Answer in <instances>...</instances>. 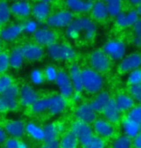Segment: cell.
<instances>
[{
  "mask_svg": "<svg viewBox=\"0 0 141 148\" xmlns=\"http://www.w3.org/2000/svg\"><path fill=\"white\" fill-rule=\"evenodd\" d=\"M89 66L100 73L107 72L111 67V60L103 49H97L90 54L88 58Z\"/></svg>",
  "mask_w": 141,
  "mask_h": 148,
  "instance_id": "cell-4",
  "label": "cell"
},
{
  "mask_svg": "<svg viewBox=\"0 0 141 148\" xmlns=\"http://www.w3.org/2000/svg\"><path fill=\"white\" fill-rule=\"evenodd\" d=\"M133 27L134 36H141V18L137 20Z\"/></svg>",
  "mask_w": 141,
  "mask_h": 148,
  "instance_id": "cell-50",
  "label": "cell"
},
{
  "mask_svg": "<svg viewBox=\"0 0 141 148\" xmlns=\"http://www.w3.org/2000/svg\"><path fill=\"white\" fill-rule=\"evenodd\" d=\"M58 71L59 70L56 69L55 66L49 64V66H46V69H44V78L49 82H55L57 79V76H58Z\"/></svg>",
  "mask_w": 141,
  "mask_h": 148,
  "instance_id": "cell-40",
  "label": "cell"
},
{
  "mask_svg": "<svg viewBox=\"0 0 141 148\" xmlns=\"http://www.w3.org/2000/svg\"><path fill=\"white\" fill-rule=\"evenodd\" d=\"M122 130L124 135L131 138H134L141 132V124L126 117L122 121Z\"/></svg>",
  "mask_w": 141,
  "mask_h": 148,
  "instance_id": "cell-28",
  "label": "cell"
},
{
  "mask_svg": "<svg viewBox=\"0 0 141 148\" xmlns=\"http://www.w3.org/2000/svg\"><path fill=\"white\" fill-rule=\"evenodd\" d=\"M82 82L83 90L91 95H95L101 91L104 86V79L101 73L91 67L82 69Z\"/></svg>",
  "mask_w": 141,
  "mask_h": 148,
  "instance_id": "cell-2",
  "label": "cell"
},
{
  "mask_svg": "<svg viewBox=\"0 0 141 148\" xmlns=\"http://www.w3.org/2000/svg\"><path fill=\"white\" fill-rule=\"evenodd\" d=\"M16 1H26V0H16Z\"/></svg>",
  "mask_w": 141,
  "mask_h": 148,
  "instance_id": "cell-61",
  "label": "cell"
},
{
  "mask_svg": "<svg viewBox=\"0 0 141 148\" xmlns=\"http://www.w3.org/2000/svg\"><path fill=\"white\" fill-rule=\"evenodd\" d=\"M47 56L54 61H71L76 57V51L71 44L65 42H56L47 47Z\"/></svg>",
  "mask_w": 141,
  "mask_h": 148,
  "instance_id": "cell-3",
  "label": "cell"
},
{
  "mask_svg": "<svg viewBox=\"0 0 141 148\" xmlns=\"http://www.w3.org/2000/svg\"><path fill=\"white\" fill-rule=\"evenodd\" d=\"M81 93L82 92H79V91H74V94L72 95L71 99H72V101L74 103V104L78 105L81 102H83L82 101V95H81Z\"/></svg>",
  "mask_w": 141,
  "mask_h": 148,
  "instance_id": "cell-49",
  "label": "cell"
},
{
  "mask_svg": "<svg viewBox=\"0 0 141 148\" xmlns=\"http://www.w3.org/2000/svg\"><path fill=\"white\" fill-rule=\"evenodd\" d=\"M70 130L76 136L79 140L80 146L84 144L94 136V130L91 124L86 123L84 121L74 119L70 126Z\"/></svg>",
  "mask_w": 141,
  "mask_h": 148,
  "instance_id": "cell-6",
  "label": "cell"
},
{
  "mask_svg": "<svg viewBox=\"0 0 141 148\" xmlns=\"http://www.w3.org/2000/svg\"><path fill=\"white\" fill-rule=\"evenodd\" d=\"M44 141L56 140H58L59 136L61 135L59 133L57 122H47L44 125Z\"/></svg>",
  "mask_w": 141,
  "mask_h": 148,
  "instance_id": "cell-33",
  "label": "cell"
},
{
  "mask_svg": "<svg viewBox=\"0 0 141 148\" xmlns=\"http://www.w3.org/2000/svg\"><path fill=\"white\" fill-rule=\"evenodd\" d=\"M97 33L96 23L89 17H77L66 28V35L74 40H81L90 41L95 38Z\"/></svg>",
  "mask_w": 141,
  "mask_h": 148,
  "instance_id": "cell-1",
  "label": "cell"
},
{
  "mask_svg": "<svg viewBox=\"0 0 141 148\" xmlns=\"http://www.w3.org/2000/svg\"><path fill=\"white\" fill-rule=\"evenodd\" d=\"M33 38L35 43H38L41 46H49L57 41V35L53 30L49 27L39 28L33 34Z\"/></svg>",
  "mask_w": 141,
  "mask_h": 148,
  "instance_id": "cell-13",
  "label": "cell"
},
{
  "mask_svg": "<svg viewBox=\"0 0 141 148\" xmlns=\"http://www.w3.org/2000/svg\"><path fill=\"white\" fill-rule=\"evenodd\" d=\"M74 114L76 119L84 121V122L91 124V125L98 118V112L92 108L90 102H81L77 105Z\"/></svg>",
  "mask_w": 141,
  "mask_h": 148,
  "instance_id": "cell-11",
  "label": "cell"
},
{
  "mask_svg": "<svg viewBox=\"0 0 141 148\" xmlns=\"http://www.w3.org/2000/svg\"><path fill=\"white\" fill-rule=\"evenodd\" d=\"M39 98H40V95H39L38 91L32 86L24 84L22 87H19V102L20 107L29 109Z\"/></svg>",
  "mask_w": 141,
  "mask_h": 148,
  "instance_id": "cell-12",
  "label": "cell"
},
{
  "mask_svg": "<svg viewBox=\"0 0 141 148\" xmlns=\"http://www.w3.org/2000/svg\"><path fill=\"white\" fill-rule=\"evenodd\" d=\"M136 12L138 13V14L141 16V2L137 5V9H136Z\"/></svg>",
  "mask_w": 141,
  "mask_h": 148,
  "instance_id": "cell-57",
  "label": "cell"
},
{
  "mask_svg": "<svg viewBox=\"0 0 141 148\" xmlns=\"http://www.w3.org/2000/svg\"><path fill=\"white\" fill-rule=\"evenodd\" d=\"M59 143L60 148H78L80 145L78 138L71 130H68L61 135Z\"/></svg>",
  "mask_w": 141,
  "mask_h": 148,
  "instance_id": "cell-29",
  "label": "cell"
},
{
  "mask_svg": "<svg viewBox=\"0 0 141 148\" xmlns=\"http://www.w3.org/2000/svg\"><path fill=\"white\" fill-rule=\"evenodd\" d=\"M127 118L141 124V104L134 106L127 112Z\"/></svg>",
  "mask_w": 141,
  "mask_h": 148,
  "instance_id": "cell-41",
  "label": "cell"
},
{
  "mask_svg": "<svg viewBox=\"0 0 141 148\" xmlns=\"http://www.w3.org/2000/svg\"><path fill=\"white\" fill-rule=\"evenodd\" d=\"M66 5L71 12L82 14L91 11L94 2L86 1V0H66Z\"/></svg>",
  "mask_w": 141,
  "mask_h": 148,
  "instance_id": "cell-24",
  "label": "cell"
},
{
  "mask_svg": "<svg viewBox=\"0 0 141 148\" xmlns=\"http://www.w3.org/2000/svg\"><path fill=\"white\" fill-rule=\"evenodd\" d=\"M39 148H60L59 140H50V141H44V143L41 144Z\"/></svg>",
  "mask_w": 141,
  "mask_h": 148,
  "instance_id": "cell-47",
  "label": "cell"
},
{
  "mask_svg": "<svg viewBox=\"0 0 141 148\" xmlns=\"http://www.w3.org/2000/svg\"><path fill=\"white\" fill-rule=\"evenodd\" d=\"M19 148H30V145L28 144V143H26L25 140H20L19 144Z\"/></svg>",
  "mask_w": 141,
  "mask_h": 148,
  "instance_id": "cell-55",
  "label": "cell"
},
{
  "mask_svg": "<svg viewBox=\"0 0 141 148\" xmlns=\"http://www.w3.org/2000/svg\"><path fill=\"white\" fill-rule=\"evenodd\" d=\"M13 84L15 83L11 75L7 73L0 74V95L4 93Z\"/></svg>",
  "mask_w": 141,
  "mask_h": 148,
  "instance_id": "cell-39",
  "label": "cell"
},
{
  "mask_svg": "<svg viewBox=\"0 0 141 148\" xmlns=\"http://www.w3.org/2000/svg\"><path fill=\"white\" fill-rule=\"evenodd\" d=\"M23 24V31L27 34H34L36 31L39 29V23L37 20L35 19H27Z\"/></svg>",
  "mask_w": 141,
  "mask_h": 148,
  "instance_id": "cell-44",
  "label": "cell"
},
{
  "mask_svg": "<svg viewBox=\"0 0 141 148\" xmlns=\"http://www.w3.org/2000/svg\"><path fill=\"white\" fill-rule=\"evenodd\" d=\"M81 148H106V140L100 136L94 135L89 140L82 144Z\"/></svg>",
  "mask_w": 141,
  "mask_h": 148,
  "instance_id": "cell-35",
  "label": "cell"
},
{
  "mask_svg": "<svg viewBox=\"0 0 141 148\" xmlns=\"http://www.w3.org/2000/svg\"><path fill=\"white\" fill-rule=\"evenodd\" d=\"M94 134L97 136H100L101 138L104 140H109L115 136L116 130L114 127V124L104 119L103 117H98L95 120V122L92 124Z\"/></svg>",
  "mask_w": 141,
  "mask_h": 148,
  "instance_id": "cell-9",
  "label": "cell"
},
{
  "mask_svg": "<svg viewBox=\"0 0 141 148\" xmlns=\"http://www.w3.org/2000/svg\"><path fill=\"white\" fill-rule=\"evenodd\" d=\"M3 125H4V128L6 132H7L8 136L11 138H19V140H22L26 135V122H24L22 119H10L5 121Z\"/></svg>",
  "mask_w": 141,
  "mask_h": 148,
  "instance_id": "cell-15",
  "label": "cell"
},
{
  "mask_svg": "<svg viewBox=\"0 0 141 148\" xmlns=\"http://www.w3.org/2000/svg\"><path fill=\"white\" fill-rule=\"evenodd\" d=\"M74 20L73 12L70 10H63L50 14L47 20V25L51 28H67Z\"/></svg>",
  "mask_w": 141,
  "mask_h": 148,
  "instance_id": "cell-7",
  "label": "cell"
},
{
  "mask_svg": "<svg viewBox=\"0 0 141 148\" xmlns=\"http://www.w3.org/2000/svg\"><path fill=\"white\" fill-rule=\"evenodd\" d=\"M1 38H0V52H2V50H1Z\"/></svg>",
  "mask_w": 141,
  "mask_h": 148,
  "instance_id": "cell-59",
  "label": "cell"
},
{
  "mask_svg": "<svg viewBox=\"0 0 141 148\" xmlns=\"http://www.w3.org/2000/svg\"><path fill=\"white\" fill-rule=\"evenodd\" d=\"M30 81L34 86H41L43 85L44 81H46V78H44V71L39 69H33L31 72H30Z\"/></svg>",
  "mask_w": 141,
  "mask_h": 148,
  "instance_id": "cell-38",
  "label": "cell"
},
{
  "mask_svg": "<svg viewBox=\"0 0 141 148\" xmlns=\"http://www.w3.org/2000/svg\"><path fill=\"white\" fill-rule=\"evenodd\" d=\"M11 6H9L6 1H0V26L8 23L11 18Z\"/></svg>",
  "mask_w": 141,
  "mask_h": 148,
  "instance_id": "cell-36",
  "label": "cell"
},
{
  "mask_svg": "<svg viewBox=\"0 0 141 148\" xmlns=\"http://www.w3.org/2000/svg\"><path fill=\"white\" fill-rule=\"evenodd\" d=\"M39 1H42V2H47V3H49L51 2L52 0H39Z\"/></svg>",
  "mask_w": 141,
  "mask_h": 148,
  "instance_id": "cell-58",
  "label": "cell"
},
{
  "mask_svg": "<svg viewBox=\"0 0 141 148\" xmlns=\"http://www.w3.org/2000/svg\"><path fill=\"white\" fill-rule=\"evenodd\" d=\"M34 19L39 23L47 22L50 16V6L49 3L39 1L32 7V13Z\"/></svg>",
  "mask_w": 141,
  "mask_h": 148,
  "instance_id": "cell-20",
  "label": "cell"
},
{
  "mask_svg": "<svg viewBox=\"0 0 141 148\" xmlns=\"http://www.w3.org/2000/svg\"><path fill=\"white\" fill-rule=\"evenodd\" d=\"M86 1H90V2H94L95 0H86Z\"/></svg>",
  "mask_w": 141,
  "mask_h": 148,
  "instance_id": "cell-60",
  "label": "cell"
},
{
  "mask_svg": "<svg viewBox=\"0 0 141 148\" xmlns=\"http://www.w3.org/2000/svg\"><path fill=\"white\" fill-rule=\"evenodd\" d=\"M23 24H12L0 30V38L4 41H14L23 33Z\"/></svg>",
  "mask_w": 141,
  "mask_h": 148,
  "instance_id": "cell-19",
  "label": "cell"
},
{
  "mask_svg": "<svg viewBox=\"0 0 141 148\" xmlns=\"http://www.w3.org/2000/svg\"><path fill=\"white\" fill-rule=\"evenodd\" d=\"M57 127H58V130H59V133L60 134H64V133L66 132L65 131V128H66V126H65V124L63 123V122H57Z\"/></svg>",
  "mask_w": 141,
  "mask_h": 148,
  "instance_id": "cell-54",
  "label": "cell"
},
{
  "mask_svg": "<svg viewBox=\"0 0 141 148\" xmlns=\"http://www.w3.org/2000/svg\"><path fill=\"white\" fill-rule=\"evenodd\" d=\"M128 2H130L131 5H135V6H137V5H138L139 3L141 2V0H128Z\"/></svg>",
  "mask_w": 141,
  "mask_h": 148,
  "instance_id": "cell-56",
  "label": "cell"
},
{
  "mask_svg": "<svg viewBox=\"0 0 141 148\" xmlns=\"http://www.w3.org/2000/svg\"><path fill=\"white\" fill-rule=\"evenodd\" d=\"M10 57V66L13 69H22L24 62L26 61L23 54L22 46H17L12 50L9 54Z\"/></svg>",
  "mask_w": 141,
  "mask_h": 148,
  "instance_id": "cell-27",
  "label": "cell"
},
{
  "mask_svg": "<svg viewBox=\"0 0 141 148\" xmlns=\"http://www.w3.org/2000/svg\"><path fill=\"white\" fill-rule=\"evenodd\" d=\"M26 135L35 141H44V125L38 124L34 121H28L25 125Z\"/></svg>",
  "mask_w": 141,
  "mask_h": 148,
  "instance_id": "cell-22",
  "label": "cell"
},
{
  "mask_svg": "<svg viewBox=\"0 0 141 148\" xmlns=\"http://www.w3.org/2000/svg\"><path fill=\"white\" fill-rule=\"evenodd\" d=\"M115 104L117 108L119 109V111L121 112H128L131 109H133L134 106V99L131 96V94L127 93H120L118 94L115 98H114Z\"/></svg>",
  "mask_w": 141,
  "mask_h": 148,
  "instance_id": "cell-26",
  "label": "cell"
},
{
  "mask_svg": "<svg viewBox=\"0 0 141 148\" xmlns=\"http://www.w3.org/2000/svg\"><path fill=\"white\" fill-rule=\"evenodd\" d=\"M69 75L71 81L73 83L74 91H83V82H82V69H80L78 64H74L69 69Z\"/></svg>",
  "mask_w": 141,
  "mask_h": 148,
  "instance_id": "cell-23",
  "label": "cell"
},
{
  "mask_svg": "<svg viewBox=\"0 0 141 148\" xmlns=\"http://www.w3.org/2000/svg\"><path fill=\"white\" fill-rule=\"evenodd\" d=\"M139 19V14L136 10H131L128 12H121L116 16V24L120 28H128L133 26Z\"/></svg>",
  "mask_w": 141,
  "mask_h": 148,
  "instance_id": "cell-18",
  "label": "cell"
},
{
  "mask_svg": "<svg viewBox=\"0 0 141 148\" xmlns=\"http://www.w3.org/2000/svg\"><path fill=\"white\" fill-rule=\"evenodd\" d=\"M101 114H103L104 119L111 122L114 125L121 121L122 112L117 108L115 101H114V98L110 99V101L108 102V104L106 106V108L103 109V111L101 112Z\"/></svg>",
  "mask_w": 141,
  "mask_h": 148,
  "instance_id": "cell-21",
  "label": "cell"
},
{
  "mask_svg": "<svg viewBox=\"0 0 141 148\" xmlns=\"http://www.w3.org/2000/svg\"><path fill=\"white\" fill-rule=\"evenodd\" d=\"M110 99H111L110 94L106 90H101L99 93L95 94V97L90 101V105L97 112H101L106 106L108 104Z\"/></svg>",
  "mask_w": 141,
  "mask_h": 148,
  "instance_id": "cell-25",
  "label": "cell"
},
{
  "mask_svg": "<svg viewBox=\"0 0 141 148\" xmlns=\"http://www.w3.org/2000/svg\"><path fill=\"white\" fill-rule=\"evenodd\" d=\"M103 51L111 61H121L126 56L127 46L124 41L120 40H110L104 43Z\"/></svg>",
  "mask_w": 141,
  "mask_h": 148,
  "instance_id": "cell-5",
  "label": "cell"
},
{
  "mask_svg": "<svg viewBox=\"0 0 141 148\" xmlns=\"http://www.w3.org/2000/svg\"><path fill=\"white\" fill-rule=\"evenodd\" d=\"M130 94L134 99V101L141 104V84L131 86L130 87Z\"/></svg>",
  "mask_w": 141,
  "mask_h": 148,
  "instance_id": "cell-45",
  "label": "cell"
},
{
  "mask_svg": "<svg viewBox=\"0 0 141 148\" xmlns=\"http://www.w3.org/2000/svg\"><path fill=\"white\" fill-rule=\"evenodd\" d=\"M8 112L7 108H6V105L4 103V100H3L2 96L0 95V114H4V112Z\"/></svg>",
  "mask_w": 141,
  "mask_h": 148,
  "instance_id": "cell-52",
  "label": "cell"
},
{
  "mask_svg": "<svg viewBox=\"0 0 141 148\" xmlns=\"http://www.w3.org/2000/svg\"><path fill=\"white\" fill-rule=\"evenodd\" d=\"M92 16L95 19L99 20V21H103L107 18V16H109L108 10L106 5V3L103 1H96L94 2L92 8Z\"/></svg>",
  "mask_w": 141,
  "mask_h": 148,
  "instance_id": "cell-31",
  "label": "cell"
},
{
  "mask_svg": "<svg viewBox=\"0 0 141 148\" xmlns=\"http://www.w3.org/2000/svg\"><path fill=\"white\" fill-rule=\"evenodd\" d=\"M55 84L58 88L59 94H61L63 97L67 98L68 100L71 99L72 95L74 92V88L73 83L71 81L69 72L64 69H59L58 76L55 81Z\"/></svg>",
  "mask_w": 141,
  "mask_h": 148,
  "instance_id": "cell-8",
  "label": "cell"
},
{
  "mask_svg": "<svg viewBox=\"0 0 141 148\" xmlns=\"http://www.w3.org/2000/svg\"><path fill=\"white\" fill-rule=\"evenodd\" d=\"M69 106L68 99L63 97L61 94L54 93L49 95V110L47 114L50 116H57L63 114Z\"/></svg>",
  "mask_w": 141,
  "mask_h": 148,
  "instance_id": "cell-10",
  "label": "cell"
},
{
  "mask_svg": "<svg viewBox=\"0 0 141 148\" xmlns=\"http://www.w3.org/2000/svg\"><path fill=\"white\" fill-rule=\"evenodd\" d=\"M133 43L136 47H141V36H134L133 38Z\"/></svg>",
  "mask_w": 141,
  "mask_h": 148,
  "instance_id": "cell-53",
  "label": "cell"
},
{
  "mask_svg": "<svg viewBox=\"0 0 141 148\" xmlns=\"http://www.w3.org/2000/svg\"><path fill=\"white\" fill-rule=\"evenodd\" d=\"M131 146H133V138L126 135H121L115 138L111 144V148H131Z\"/></svg>",
  "mask_w": 141,
  "mask_h": 148,
  "instance_id": "cell-37",
  "label": "cell"
},
{
  "mask_svg": "<svg viewBox=\"0 0 141 148\" xmlns=\"http://www.w3.org/2000/svg\"><path fill=\"white\" fill-rule=\"evenodd\" d=\"M19 140H19V138L9 137L7 140L5 141V143L1 145V148H19Z\"/></svg>",
  "mask_w": 141,
  "mask_h": 148,
  "instance_id": "cell-46",
  "label": "cell"
},
{
  "mask_svg": "<svg viewBox=\"0 0 141 148\" xmlns=\"http://www.w3.org/2000/svg\"><path fill=\"white\" fill-rule=\"evenodd\" d=\"M6 108L9 112L17 111L19 107V87L17 84H13L4 93L1 94Z\"/></svg>",
  "mask_w": 141,
  "mask_h": 148,
  "instance_id": "cell-14",
  "label": "cell"
},
{
  "mask_svg": "<svg viewBox=\"0 0 141 148\" xmlns=\"http://www.w3.org/2000/svg\"><path fill=\"white\" fill-rule=\"evenodd\" d=\"M128 83L130 86H135L141 84V69H137L133 70L128 75Z\"/></svg>",
  "mask_w": 141,
  "mask_h": 148,
  "instance_id": "cell-43",
  "label": "cell"
},
{
  "mask_svg": "<svg viewBox=\"0 0 141 148\" xmlns=\"http://www.w3.org/2000/svg\"><path fill=\"white\" fill-rule=\"evenodd\" d=\"M29 110L33 114H36V115L47 114V110H49V96L40 97V98L29 108Z\"/></svg>",
  "mask_w": 141,
  "mask_h": 148,
  "instance_id": "cell-32",
  "label": "cell"
},
{
  "mask_svg": "<svg viewBox=\"0 0 141 148\" xmlns=\"http://www.w3.org/2000/svg\"><path fill=\"white\" fill-rule=\"evenodd\" d=\"M8 138H9V136L4 128V125L0 123V146L5 143V141L7 140Z\"/></svg>",
  "mask_w": 141,
  "mask_h": 148,
  "instance_id": "cell-48",
  "label": "cell"
},
{
  "mask_svg": "<svg viewBox=\"0 0 141 148\" xmlns=\"http://www.w3.org/2000/svg\"><path fill=\"white\" fill-rule=\"evenodd\" d=\"M106 3L109 16H117L122 12V0H103Z\"/></svg>",
  "mask_w": 141,
  "mask_h": 148,
  "instance_id": "cell-34",
  "label": "cell"
},
{
  "mask_svg": "<svg viewBox=\"0 0 141 148\" xmlns=\"http://www.w3.org/2000/svg\"><path fill=\"white\" fill-rule=\"evenodd\" d=\"M141 66V55L138 53H133L128 56H125L120 61L119 70L122 73H130L133 70L140 69Z\"/></svg>",
  "mask_w": 141,
  "mask_h": 148,
  "instance_id": "cell-16",
  "label": "cell"
},
{
  "mask_svg": "<svg viewBox=\"0 0 141 148\" xmlns=\"http://www.w3.org/2000/svg\"><path fill=\"white\" fill-rule=\"evenodd\" d=\"M11 12L19 17H27L32 13V7L27 1H16L11 5Z\"/></svg>",
  "mask_w": 141,
  "mask_h": 148,
  "instance_id": "cell-30",
  "label": "cell"
},
{
  "mask_svg": "<svg viewBox=\"0 0 141 148\" xmlns=\"http://www.w3.org/2000/svg\"><path fill=\"white\" fill-rule=\"evenodd\" d=\"M23 54L26 61L28 62H37L44 58V50L43 46L38 43H26L22 45Z\"/></svg>",
  "mask_w": 141,
  "mask_h": 148,
  "instance_id": "cell-17",
  "label": "cell"
},
{
  "mask_svg": "<svg viewBox=\"0 0 141 148\" xmlns=\"http://www.w3.org/2000/svg\"><path fill=\"white\" fill-rule=\"evenodd\" d=\"M10 57L7 52H0V74L6 73L10 69Z\"/></svg>",
  "mask_w": 141,
  "mask_h": 148,
  "instance_id": "cell-42",
  "label": "cell"
},
{
  "mask_svg": "<svg viewBox=\"0 0 141 148\" xmlns=\"http://www.w3.org/2000/svg\"><path fill=\"white\" fill-rule=\"evenodd\" d=\"M133 145L135 148H141V132L136 136L135 138H133Z\"/></svg>",
  "mask_w": 141,
  "mask_h": 148,
  "instance_id": "cell-51",
  "label": "cell"
}]
</instances>
